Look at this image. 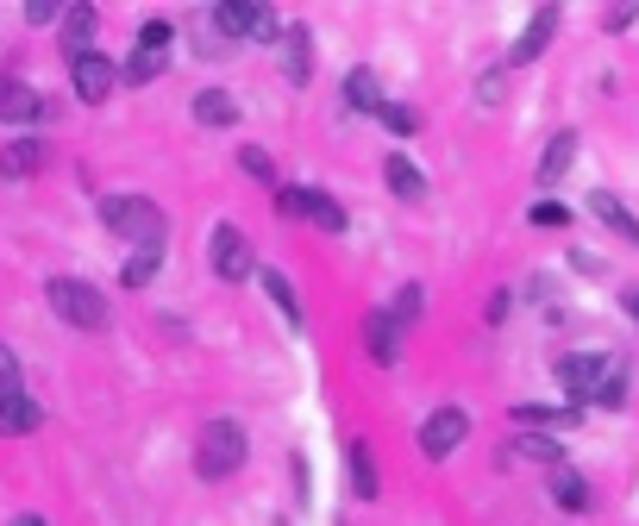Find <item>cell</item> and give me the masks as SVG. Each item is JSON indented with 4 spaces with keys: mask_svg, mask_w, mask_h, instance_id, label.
<instances>
[{
    "mask_svg": "<svg viewBox=\"0 0 639 526\" xmlns=\"http://www.w3.org/2000/svg\"><path fill=\"white\" fill-rule=\"evenodd\" d=\"M100 219H107V233L132 238L138 251H163V238H170L163 207L145 201V195H107V201H100Z\"/></svg>",
    "mask_w": 639,
    "mask_h": 526,
    "instance_id": "obj_1",
    "label": "cell"
},
{
    "mask_svg": "<svg viewBox=\"0 0 639 526\" xmlns=\"http://www.w3.org/2000/svg\"><path fill=\"white\" fill-rule=\"evenodd\" d=\"M44 301H51V313H57L63 326H82V332L107 326V294L88 289L82 276H51V282H44Z\"/></svg>",
    "mask_w": 639,
    "mask_h": 526,
    "instance_id": "obj_2",
    "label": "cell"
},
{
    "mask_svg": "<svg viewBox=\"0 0 639 526\" xmlns=\"http://www.w3.org/2000/svg\"><path fill=\"white\" fill-rule=\"evenodd\" d=\"M238 464H245V427L238 420H207L201 446H194V470L207 483H226V476H238Z\"/></svg>",
    "mask_w": 639,
    "mask_h": 526,
    "instance_id": "obj_3",
    "label": "cell"
},
{
    "mask_svg": "<svg viewBox=\"0 0 639 526\" xmlns=\"http://www.w3.org/2000/svg\"><path fill=\"white\" fill-rule=\"evenodd\" d=\"M213 25H220V39H257V44L283 39V20H276L270 7H252V0H220Z\"/></svg>",
    "mask_w": 639,
    "mask_h": 526,
    "instance_id": "obj_4",
    "label": "cell"
},
{
    "mask_svg": "<svg viewBox=\"0 0 639 526\" xmlns=\"http://www.w3.org/2000/svg\"><path fill=\"white\" fill-rule=\"evenodd\" d=\"M207 264H213V276H220V282H245V276H257L252 245H245V233H238V226H213Z\"/></svg>",
    "mask_w": 639,
    "mask_h": 526,
    "instance_id": "obj_5",
    "label": "cell"
},
{
    "mask_svg": "<svg viewBox=\"0 0 639 526\" xmlns=\"http://www.w3.org/2000/svg\"><path fill=\"white\" fill-rule=\"evenodd\" d=\"M465 432H470V414H465V408H433V414L420 420V432H414V439H420L426 458H451V451L465 446Z\"/></svg>",
    "mask_w": 639,
    "mask_h": 526,
    "instance_id": "obj_6",
    "label": "cell"
},
{
    "mask_svg": "<svg viewBox=\"0 0 639 526\" xmlns=\"http://www.w3.org/2000/svg\"><path fill=\"white\" fill-rule=\"evenodd\" d=\"M601 351H564L558 357V389L571 395V408H589V395H596V383H601Z\"/></svg>",
    "mask_w": 639,
    "mask_h": 526,
    "instance_id": "obj_7",
    "label": "cell"
},
{
    "mask_svg": "<svg viewBox=\"0 0 639 526\" xmlns=\"http://www.w3.org/2000/svg\"><path fill=\"white\" fill-rule=\"evenodd\" d=\"M70 76H76V95L88 100V107H100V100L119 88V63L114 57H100V51H88V57L70 63Z\"/></svg>",
    "mask_w": 639,
    "mask_h": 526,
    "instance_id": "obj_8",
    "label": "cell"
},
{
    "mask_svg": "<svg viewBox=\"0 0 639 526\" xmlns=\"http://www.w3.org/2000/svg\"><path fill=\"white\" fill-rule=\"evenodd\" d=\"M51 114V100H39V88L20 76H0V126H32Z\"/></svg>",
    "mask_w": 639,
    "mask_h": 526,
    "instance_id": "obj_9",
    "label": "cell"
},
{
    "mask_svg": "<svg viewBox=\"0 0 639 526\" xmlns=\"http://www.w3.org/2000/svg\"><path fill=\"white\" fill-rule=\"evenodd\" d=\"M283 76H289L295 88L313 82V32L308 25H283Z\"/></svg>",
    "mask_w": 639,
    "mask_h": 526,
    "instance_id": "obj_10",
    "label": "cell"
},
{
    "mask_svg": "<svg viewBox=\"0 0 639 526\" xmlns=\"http://www.w3.org/2000/svg\"><path fill=\"white\" fill-rule=\"evenodd\" d=\"M44 163H51V144H44V138H13V144L0 151V175H7V182H20V175H39Z\"/></svg>",
    "mask_w": 639,
    "mask_h": 526,
    "instance_id": "obj_11",
    "label": "cell"
},
{
    "mask_svg": "<svg viewBox=\"0 0 639 526\" xmlns=\"http://www.w3.org/2000/svg\"><path fill=\"white\" fill-rule=\"evenodd\" d=\"M364 345H370V357H376V364H395V357H402V320H395L388 308H376V313L364 320Z\"/></svg>",
    "mask_w": 639,
    "mask_h": 526,
    "instance_id": "obj_12",
    "label": "cell"
},
{
    "mask_svg": "<svg viewBox=\"0 0 639 526\" xmlns=\"http://www.w3.org/2000/svg\"><path fill=\"white\" fill-rule=\"evenodd\" d=\"M552 32H558V7H540V13H533V20H526V32L521 39H514V51H508V63H514V69H521V63H533L545 51V44H552Z\"/></svg>",
    "mask_w": 639,
    "mask_h": 526,
    "instance_id": "obj_13",
    "label": "cell"
},
{
    "mask_svg": "<svg viewBox=\"0 0 639 526\" xmlns=\"http://www.w3.org/2000/svg\"><path fill=\"white\" fill-rule=\"evenodd\" d=\"M571 163H577V132L564 126V132H552V144H545V157H540V189H558L564 175H571Z\"/></svg>",
    "mask_w": 639,
    "mask_h": 526,
    "instance_id": "obj_14",
    "label": "cell"
},
{
    "mask_svg": "<svg viewBox=\"0 0 639 526\" xmlns=\"http://www.w3.org/2000/svg\"><path fill=\"white\" fill-rule=\"evenodd\" d=\"M189 114L201 119V126H213V132H226V126H238V100L226 95V88H201Z\"/></svg>",
    "mask_w": 639,
    "mask_h": 526,
    "instance_id": "obj_15",
    "label": "cell"
},
{
    "mask_svg": "<svg viewBox=\"0 0 639 526\" xmlns=\"http://www.w3.org/2000/svg\"><path fill=\"white\" fill-rule=\"evenodd\" d=\"M88 39H95V7H88V0L63 7V51H70V63L88 57Z\"/></svg>",
    "mask_w": 639,
    "mask_h": 526,
    "instance_id": "obj_16",
    "label": "cell"
},
{
    "mask_svg": "<svg viewBox=\"0 0 639 526\" xmlns=\"http://www.w3.org/2000/svg\"><path fill=\"white\" fill-rule=\"evenodd\" d=\"M589 214H596L601 226H608V233H620L627 245H639V219L627 214V201H615L608 189H596V195H589Z\"/></svg>",
    "mask_w": 639,
    "mask_h": 526,
    "instance_id": "obj_17",
    "label": "cell"
},
{
    "mask_svg": "<svg viewBox=\"0 0 639 526\" xmlns=\"http://www.w3.org/2000/svg\"><path fill=\"white\" fill-rule=\"evenodd\" d=\"M257 282H264V294H270V308L289 320L295 332H301V294H295V282L283 270H257Z\"/></svg>",
    "mask_w": 639,
    "mask_h": 526,
    "instance_id": "obj_18",
    "label": "cell"
},
{
    "mask_svg": "<svg viewBox=\"0 0 639 526\" xmlns=\"http://www.w3.org/2000/svg\"><path fill=\"white\" fill-rule=\"evenodd\" d=\"M627 389H633V383H627V357H608V364H601L596 395H589V408H620V401H627Z\"/></svg>",
    "mask_w": 639,
    "mask_h": 526,
    "instance_id": "obj_19",
    "label": "cell"
},
{
    "mask_svg": "<svg viewBox=\"0 0 639 526\" xmlns=\"http://www.w3.org/2000/svg\"><path fill=\"white\" fill-rule=\"evenodd\" d=\"M514 458H526V464H564V446L558 432H514Z\"/></svg>",
    "mask_w": 639,
    "mask_h": 526,
    "instance_id": "obj_20",
    "label": "cell"
},
{
    "mask_svg": "<svg viewBox=\"0 0 639 526\" xmlns=\"http://www.w3.org/2000/svg\"><path fill=\"white\" fill-rule=\"evenodd\" d=\"M383 175H388V195H395V201H420V195H426L420 163H407V157H388Z\"/></svg>",
    "mask_w": 639,
    "mask_h": 526,
    "instance_id": "obj_21",
    "label": "cell"
},
{
    "mask_svg": "<svg viewBox=\"0 0 639 526\" xmlns=\"http://www.w3.org/2000/svg\"><path fill=\"white\" fill-rule=\"evenodd\" d=\"M583 408H533V401H521L514 408V427H540V432H571L577 427Z\"/></svg>",
    "mask_w": 639,
    "mask_h": 526,
    "instance_id": "obj_22",
    "label": "cell"
},
{
    "mask_svg": "<svg viewBox=\"0 0 639 526\" xmlns=\"http://www.w3.org/2000/svg\"><path fill=\"white\" fill-rule=\"evenodd\" d=\"M345 464H351V495H358V502H376V458H370V446L364 439H358V446L345 451Z\"/></svg>",
    "mask_w": 639,
    "mask_h": 526,
    "instance_id": "obj_23",
    "label": "cell"
},
{
    "mask_svg": "<svg viewBox=\"0 0 639 526\" xmlns=\"http://www.w3.org/2000/svg\"><path fill=\"white\" fill-rule=\"evenodd\" d=\"M163 69H170V51H145V44H138L132 57L119 63V82H132V88H145V82H157Z\"/></svg>",
    "mask_w": 639,
    "mask_h": 526,
    "instance_id": "obj_24",
    "label": "cell"
},
{
    "mask_svg": "<svg viewBox=\"0 0 639 526\" xmlns=\"http://www.w3.org/2000/svg\"><path fill=\"white\" fill-rule=\"evenodd\" d=\"M345 100L358 114H383V82L370 76V69H351L345 76Z\"/></svg>",
    "mask_w": 639,
    "mask_h": 526,
    "instance_id": "obj_25",
    "label": "cell"
},
{
    "mask_svg": "<svg viewBox=\"0 0 639 526\" xmlns=\"http://www.w3.org/2000/svg\"><path fill=\"white\" fill-rule=\"evenodd\" d=\"M39 401H32V395H20V401H0V432H7V439H13V432H39Z\"/></svg>",
    "mask_w": 639,
    "mask_h": 526,
    "instance_id": "obj_26",
    "label": "cell"
},
{
    "mask_svg": "<svg viewBox=\"0 0 639 526\" xmlns=\"http://www.w3.org/2000/svg\"><path fill=\"white\" fill-rule=\"evenodd\" d=\"M301 219H313L320 233H345V226H351L345 207H339L332 195H320V189H308V214H301Z\"/></svg>",
    "mask_w": 639,
    "mask_h": 526,
    "instance_id": "obj_27",
    "label": "cell"
},
{
    "mask_svg": "<svg viewBox=\"0 0 639 526\" xmlns=\"http://www.w3.org/2000/svg\"><path fill=\"white\" fill-rule=\"evenodd\" d=\"M552 502L571 507V514H583V507H589V483H583L577 470H564V464H558V476H552Z\"/></svg>",
    "mask_w": 639,
    "mask_h": 526,
    "instance_id": "obj_28",
    "label": "cell"
},
{
    "mask_svg": "<svg viewBox=\"0 0 639 526\" xmlns=\"http://www.w3.org/2000/svg\"><path fill=\"white\" fill-rule=\"evenodd\" d=\"M25 395V371H20V351L0 345V401H20Z\"/></svg>",
    "mask_w": 639,
    "mask_h": 526,
    "instance_id": "obj_29",
    "label": "cell"
},
{
    "mask_svg": "<svg viewBox=\"0 0 639 526\" xmlns=\"http://www.w3.org/2000/svg\"><path fill=\"white\" fill-rule=\"evenodd\" d=\"M238 170L257 175V182H270V189H276V157L264 151V144H238Z\"/></svg>",
    "mask_w": 639,
    "mask_h": 526,
    "instance_id": "obj_30",
    "label": "cell"
},
{
    "mask_svg": "<svg viewBox=\"0 0 639 526\" xmlns=\"http://www.w3.org/2000/svg\"><path fill=\"white\" fill-rule=\"evenodd\" d=\"M376 119H383L395 138H414V132H420V114H414V107H402V100H383V114H376Z\"/></svg>",
    "mask_w": 639,
    "mask_h": 526,
    "instance_id": "obj_31",
    "label": "cell"
},
{
    "mask_svg": "<svg viewBox=\"0 0 639 526\" xmlns=\"http://www.w3.org/2000/svg\"><path fill=\"white\" fill-rule=\"evenodd\" d=\"M157 264H163V251H138L126 270H119V282L126 289H151V276H157Z\"/></svg>",
    "mask_w": 639,
    "mask_h": 526,
    "instance_id": "obj_32",
    "label": "cell"
},
{
    "mask_svg": "<svg viewBox=\"0 0 639 526\" xmlns=\"http://www.w3.org/2000/svg\"><path fill=\"white\" fill-rule=\"evenodd\" d=\"M388 313H395V320H402V332H407V326H414V320H420V313H426V294H420V289H402V294H395V308H388Z\"/></svg>",
    "mask_w": 639,
    "mask_h": 526,
    "instance_id": "obj_33",
    "label": "cell"
},
{
    "mask_svg": "<svg viewBox=\"0 0 639 526\" xmlns=\"http://www.w3.org/2000/svg\"><path fill=\"white\" fill-rule=\"evenodd\" d=\"M170 39H175L170 20H145V32H138V44H145V51H170Z\"/></svg>",
    "mask_w": 639,
    "mask_h": 526,
    "instance_id": "obj_34",
    "label": "cell"
},
{
    "mask_svg": "<svg viewBox=\"0 0 639 526\" xmlns=\"http://www.w3.org/2000/svg\"><path fill=\"white\" fill-rule=\"evenodd\" d=\"M477 100H483V107H502L508 100V69H489L483 88H477Z\"/></svg>",
    "mask_w": 639,
    "mask_h": 526,
    "instance_id": "obj_35",
    "label": "cell"
},
{
    "mask_svg": "<svg viewBox=\"0 0 639 526\" xmlns=\"http://www.w3.org/2000/svg\"><path fill=\"white\" fill-rule=\"evenodd\" d=\"M533 226H540V233H558V226H571V214H564L558 201H540V207H533Z\"/></svg>",
    "mask_w": 639,
    "mask_h": 526,
    "instance_id": "obj_36",
    "label": "cell"
},
{
    "mask_svg": "<svg viewBox=\"0 0 639 526\" xmlns=\"http://www.w3.org/2000/svg\"><path fill=\"white\" fill-rule=\"evenodd\" d=\"M633 20H639V0H627V7H608V13H601V32H627Z\"/></svg>",
    "mask_w": 639,
    "mask_h": 526,
    "instance_id": "obj_37",
    "label": "cell"
},
{
    "mask_svg": "<svg viewBox=\"0 0 639 526\" xmlns=\"http://www.w3.org/2000/svg\"><path fill=\"white\" fill-rule=\"evenodd\" d=\"M276 214L301 219V214H308V195H301V189H276Z\"/></svg>",
    "mask_w": 639,
    "mask_h": 526,
    "instance_id": "obj_38",
    "label": "cell"
},
{
    "mask_svg": "<svg viewBox=\"0 0 639 526\" xmlns=\"http://www.w3.org/2000/svg\"><path fill=\"white\" fill-rule=\"evenodd\" d=\"M25 20H32V25H51V20H63V7H57V0H32V7H25Z\"/></svg>",
    "mask_w": 639,
    "mask_h": 526,
    "instance_id": "obj_39",
    "label": "cell"
},
{
    "mask_svg": "<svg viewBox=\"0 0 639 526\" xmlns=\"http://www.w3.org/2000/svg\"><path fill=\"white\" fill-rule=\"evenodd\" d=\"M508 308H514V289H496V294H489V326H502Z\"/></svg>",
    "mask_w": 639,
    "mask_h": 526,
    "instance_id": "obj_40",
    "label": "cell"
},
{
    "mask_svg": "<svg viewBox=\"0 0 639 526\" xmlns=\"http://www.w3.org/2000/svg\"><path fill=\"white\" fill-rule=\"evenodd\" d=\"M620 308H627V313L639 320V289H627V294H620Z\"/></svg>",
    "mask_w": 639,
    "mask_h": 526,
    "instance_id": "obj_41",
    "label": "cell"
},
{
    "mask_svg": "<svg viewBox=\"0 0 639 526\" xmlns=\"http://www.w3.org/2000/svg\"><path fill=\"white\" fill-rule=\"evenodd\" d=\"M7 526H44L39 514H20V520H7Z\"/></svg>",
    "mask_w": 639,
    "mask_h": 526,
    "instance_id": "obj_42",
    "label": "cell"
}]
</instances>
